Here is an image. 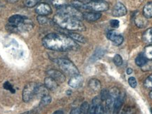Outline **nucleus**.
Returning <instances> with one entry per match:
<instances>
[{
	"instance_id": "obj_1",
	"label": "nucleus",
	"mask_w": 152,
	"mask_h": 114,
	"mask_svg": "<svg viewBox=\"0 0 152 114\" xmlns=\"http://www.w3.org/2000/svg\"><path fill=\"white\" fill-rule=\"evenodd\" d=\"M42 45L45 48L56 52H67L76 50L78 45L68 35L60 33H50L42 39Z\"/></svg>"
},
{
	"instance_id": "obj_2",
	"label": "nucleus",
	"mask_w": 152,
	"mask_h": 114,
	"mask_svg": "<svg viewBox=\"0 0 152 114\" xmlns=\"http://www.w3.org/2000/svg\"><path fill=\"white\" fill-rule=\"evenodd\" d=\"M54 22L60 28L71 31H85L86 27L80 20L57 14L54 16Z\"/></svg>"
},
{
	"instance_id": "obj_3",
	"label": "nucleus",
	"mask_w": 152,
	"mask_h": 114,
	"mask_svg": "<svg viewBox=\"0 0 152 114\" xmlns=\"http://www.w3.org/2000/svg\"><path fill=\"white\" fill-rule=\"evenodd\" d=\"M54 61L64 73L67 74V75L71 76V77L80 74L77 68L70 60L61 58H56V59L54 60Z\"/></svg>"
},
{
	"instance_id": "obj_4",
	"label": "nucleus",
	"mask_w": 152,
	"mask_h": 114,
	"mask_svg": "<svg viewBox=\"0 0 152 114\" xmlns=\"http://www.w3.org/2000/svg\"><path fill=\"white\" fill-rule=\"evenodd\" d=\"M57 14L65 15V16H68L72 18H75L78 19V20H82L83 19V14L73 6H68L65 5L64 7L58 8L57 10Z\"/></svg>"
},
{
	"instance_id": "obj_5",
	"label": "nucleus",
	"mask_w": 152,
	"mask_h": 114,
	"mask_svg": "<svg viewBox=\"0 0 152 114\" xmlns=\"http://www.w3.org/2000/svg\"><path fill=\"white\" fill-rule=\"evenodd\" d=\"M109 8V4L103 0L92 1L85 4V10L91 11L93 12H102V11L108 10Z\"/></svg>"
},
{
	"instance_id": "obj_6",
	"label": "nucleus",
	"mask_w": 152,
	"mask_h": 114,
	"mask_svg": "<svg viewBox=\"0 0 152 114\" xmlns=\"http://www.w3.org/2000/svg\"><path fill=\"white\" fill-rule=\"evenodd\" d=\"M38 85L35 82H30L26 85L23 90V100L25 102H30L37 94Z\"/></svg>"
},
{
	"instance_id": "obj_7",
	"label": "nucleus",
	"mask_w": 152,
	"mask_h": 114,
	"mask_svg": "<svg viewBox=\"0 0 152 114\" xmlns=\"http://www.w3.org/2000/svg\"><path fill=\"white\" fill-rule=\"evenodd\" d=\"M109 94L108 98L106 100V106H105V111L109 112L111 110H113L114 104L115 101L116 99L118 96L120 94V91L117 87H113L109 91Z\"/></svg>"
},
{
	"instance_id": "obj_8",
	"label": "nucleus",
	"mask_w": 152,
	"mask_h": 114,
	"mask_svg": "<svg viewBox=\"0 0 152 114\" xmlns=\"http://www.w3.org/2000/svg\"><path fill=\"white\" fill-rule=\"evenodd\" d=\"M107 38L111 40L114 45L119 46L123 42V37L117 33L115 30H110L107 33Z\"/></svg>"
},
{
	"instance_id": "obj_9",
	"label": "nucleus",
	"mask_w": 152,
	"mask_h": 114,
	"mask_svg": "<svg viewBox=\"0 0 152 114\" xmlns=\"http://www.w3.org/2000/svg\"><path fill=\"white\" fill-rule=\"evenodd\" d=\"M47 74L49 75V77L54 79L56 83H62L66 80V76L64 75V73L57 70L50 69L47 72Z\"/></svg>"
},
{
	"instance_id": "obj_10",
	"label": "nucleus",
	"mask_w": 152,
	"mask_h": 114,
	"mask_svg": "<svg viewBox=\"0 0 152 114\" xmlns=\"http://www.w3.org/2000/svg\"><path fill=\"white\" fill-rule=\"evenodd\" d=\"M52 8L50 7L48 4L47 3H41L37 6L35 8V12L39 15V16H45L49 15L52 13Z\"/></svg>"
},
{
	"instance_id": "obj_11",
	"label": "nucleus",
	"mask_w": 152,
	"mask_h": 114,
	"mask_svg": "<svg viewBox=\"0 0 152 114\" xmlns=\"http://www.w3.org/2000/svg\"><path fill=\"white\" fill-rule=\"evenodd\" d=\"M127 14V9L124 4L122 3L118 2L114 6L113 11H112V15L115 17L123 16Z\"/></svg>"
},
{
	"instance_id": "obj_12",
	"label": "nucleus",
	"mask_w": 152,
	"mask_h": 114,
	"mask_svg": "<svg viewBox=\"0 0 152 114\" xmlns=\"http://www.w3.org/2000/svg\"><path fill=\"white\" fill-rule=\"evenodd\" d=\"M83 81H84V80H83V76L79 74V75L72 76L68 81V85L73 88H78V87L82 86Z\"/></svg>"
},
{
	"instance_id": "obj_13",
	"label": "nucleus",
	"mask_w": 152,
	"mask_h": 114,
	"mask_svg": "<svg viewBox=\"0 0 152 114\" xmlns=\"http://www.w3.org/2000/svg\"><path fill=\"white\" fill-rule=\"evenodd\" d=\"M102 17L101 13L99 12H85L83 14V18L89 22L96 21Z\"/></svg>"
},
{
	"instance_id": "obj_14",
	"label": "nucleus",
	"mask_w": 152,
	"mask_h": 114,
	"mask_svg": "<svg viewBox=\"0 0 152 114\" xmlns=\"http://www.w3.org/2000/svg\"><path fill=\"white\" fill-rule=\"evenodd\" d=\"M124 98H125V94L124 93H120L116 99L115 101V104H114L113 106V112L114 113H118L121 109V108L122 107L123 102H124Z\"/></svg>"
},
{
	"instance_id": "obj_15",
	"label": "nucleus",
	"mask_w": 152,
	"mask_h": 114,
	"mask_svg": "<svg viewBox=\"0 0 152 114\" xmlns=\"http://www.w3.org/2000/svg\"><path fill=\"white\" fill-rule=\"evenodd\" d=\"M45 86L49 90L54 91L57 88V83L50 77H47L45 80Z\"/></svg>"
},
{
	"instance_id": "obj_16",
	"label": "nucleus",
	"mask_w": 152,
	"mask_h": 114,
	"mask_svg": "<svg viewBox=\"0 0 152 114\" xmlns=\"http://www.w3.org/2000/svg\"><path fill=\"white\" fill-rule=\"evenodd\" d=\"M134 23L135 25L139 28H145L147 25V20L145 17L141 15H137L134 18Z\"/></svg>"
},
{
	"instance_id": "obj_17",
	"label": "nucleus",
	"mask_w": 152,
	"mask_h": 114,
	"mask_svg": "<svg viewBox=\"0 0 152 114\" xmlns=\"http://www.w3.org/2000/svg\"><path fill=\"white\" fill-rule=\"evenodd\" d=\"M88 85L91 90H92L94 92L99 91L101 89V83L97 79L92 78L91 79L88 83Z\"/></svg>"
},
{
	"instance_id": "obj_18",
	"label": "nucleus",
	"mask_w": 152,
	"mask_h": 114,
	"mask_svg": "<svg viewBox=\"0 0 152 114\" xmlns=\"http://www.w3.org/2000/svg\"><path fill=\"white\" fill-rule=\"evenodd\" d=\"M143 15L146 18H152V2H149L144 6Z\"/></svg>"
},
{
	"instance_id": "obj_19",
	"label": "nucleus",
	"mask_w": 152,
	"mask_h": 114,
	"mask_svg": "<svg viewBox=\"0 0 152 114\" xmlns=\"http://www.w3.org/2000/svg\"><path fill=\"white\" fill-rule=\"evenodd\" d=\"M68 36L70 37H71L73 40L77 41L80 43H85L86 42V39L85 38L83 37V35H80V34L75 33H73V32H68Z\"/></svg>"
},
{
	"instance_id": "obj_20",
	"label": "nucleus",
	"mask_w": 152,
	"mask_h": 114,
	"mask_svg": "<svg viewBox=\"0 0 152 114\" xmlns=\"http://www.w3.org/2000/svg\"><path fill=\"white\" fill-rule=\"evenodd\" d=\"M147 62V58H146V56H144V53H142V54H139L137 58H135V64L136 65L138 66H140V67H142Z\"/></svg>"
},
{
	"instance_id": "obj_21",
	"label": "nucleus",
	"mask_w": 152,
	"mask_h": 114,
	"mask_svg": "<svg viewBox=\"0 0 152 114\" xmlns=\"http://www.w3.org/2000/svg\"><path fill=\"white\" fill-rule=\"evenodd\" d=\"M143 39L147 43H152V28H149L144 32Z\"/></svg>"
},
{
	"instance_id": "obj_22",
	"label": "nucleus",
	"mask_w": 152,
	"mask_h": 114,
	"mask_svg": "<svg viewBox=\"0 0 152 114\" xmlns=\"http://www.w3.org/2000/svg\"><path fill=\"white\" fill-rule=\"evenodd\" d=\"M51 102H52V97L49 94L45 95L42 97L40 103H39V107H43V106L48 105L51 103Z\"/></svg>"
},
{
	"instance_id": "obj_23",
	"label": "nucleus",
	"mask_w": 152,
	"mask_h": 114,
	"mask_svg": "<svg viewBox=\"0 0 152 114\" xmlns=\"http://www.w3.org/2000/svg\"><path fill=\"white\" fill-rule=\"evenodd\" d=\"M50 1L53 6L57 7L58 9L64 7L67 4V0H50Z\"/></svg>"
},
{
	"instance_id": "obj_24",
	"label": "nucleus",
	"mask_w": 152,
	"mask_h": 114,
	"mask_svg": "<svg viewBox=\"0 0 152 114\" xmlns=\"http://www.w3.org/2000/svg\"><path fill=\"white\" fill-rule=\"evenodd\" d=\"M80 111L81 114H87L89 113L90 111V105L87 102H83L80 108Z\"/></svg>"
},
{
	"instance_id": "obj_25",
	"label": "nucleus",
	"mask_w": 152,
	"mask_h": 114,
	"mask_svg": "<svg viewBox=\"0 0 152 114\" xmlns=\"http://www.w3.org/2000/svg\"><path fill=\"white\" fill-rule=\"evenodd\" d=\"M144 54L147 59L152 60V45H149L145 47Z\"/></svg>"
},
{
	"instance_id": "obj_26",
	"label": "nucleus",
	"mask_w": 152,
	"mask_h": 114,
	"mask_svg": "<svg viewBox=\"0 0 152 114\" xmlns=\"http://www.w3.org/2000/svg\"><path fill=\"white\" fill-rule=\"evenodd\" d=\"M40 1L41 0H25L24 4L28 8H31L37 5Z\"/></svg>"
},
{
	"instance_id": "obj_27",
	"label": "nucleus",
	"mask_w": 152,
	"mask_h": 114,
	"mask_svg": "<svg viewBox=\"0 0 152 114\" xmlns=\"http://www.w3.org/2000/svg\"><path fill=\"white\" fill-rule=\"evenodd\" d=\"M104 52L102 50V49H96V50L95 51L94 55L92 56V58L94 61L97 60V59H99V58H102V57L104 56Z\"/></svg>"
},
{
	"instance_id": "obj_28",
	"label": "nucleus",
	"mask_w": 152,
	"mask_h": 114,
	"mask_svg": "<svg viewBox=\"0 0 152 114\" xmlns=\"http://www.w3.org/2000/svg\"><path fill=\"white\" fill-rule=\"evenodd\" d=\"M113 62L117 66H120L122 65L123 64V58L121 55L115 54L113 57Z\"/></svg>"
},
{
	"instance_id": "obj_29",
	"label": "nucleus",
	"mask_w": 152,
	"mask_h": 114,
	"mask_svg": "<svg viewBox=\"0 0 152 114\" xmlns=\"http://www.w3.org/2000/svg\"><path fill=\"white\" fill-rule=\"evenodd\" d=\"M37 21L39 22V24L41 25H45L49 23V22L50 21L48 18H47L45 16H37Z\"/></svg>"
},
{
	"instance_id": "obj_30",
	"label": "nucleus",
	"mask_w": 152,
	"mask_h": 114,
	"mask_svg": "<svg viewBox=\"0 0 152 114\" xmlns=\"http://www.w3.org/2000/svg\"><path fill=\"white\" fill-rule=\"evenodd\" d=\"M104 112H105V108L104 107L102 103L99 104L95 109L94 114H104Z\"/></svg>"
},
{
	"instance_id": "obj_31",
	"label": "nucleus",
	"mask_w": 152,
	"mask_h": 114,
	"mask_svg": "<svg viewBox=\"0 0 152 114\" xmlns=\"http://www.w3.org/2000/svg\"><path fill=\"white\" fill-rule=\"evenodd\" d=\"M144 84L147 88H152V75L146 78Z\"/></svg>"
},
{
	"instance_id": "obj_32",
	"label": "nucleus",
	"mask_w": 152,
	"mask_h": 114,
	"mask_svg": "<svg viewBox=\"0 0 152 114\" xmlns=\"http://www.w3.org/2000/svg\"><path fill=\"white\" fill-rule=\"evenodd\" d=\"M109 91L107 90H106V89H104V90H102V92H101V94H100V99L103 102V101H106V99L108 98V96H109Z\"/></svg>"
},
{
	"instance_id": "obj_33",
	"label": "nucleus",
	"mask_w": 152,
	"mask_h": 114,
	"mask_svg": "<svg viewBox=\"0 0 152 114\" xmlns=\"http://www.w3.org/2000/svg\"><path fill=\"white\" fill-rule=\"evenodd\" d=\"M142 70L143 71H149L152 70V61H147L146 63L142 67Z\"/></svg>"
},
{
	"instance_id": "obj_34",
	"label": "nucleus",
	"mask_w": 152,
	"mask_h": 114,
	"mask_svg": "<svg viewBox=\"0 0 152 114\" xmlns=\"http://www.w3.org/2000/svg\"><path fill=\"white\" fill-rule=\"evenodd\" d=\"M128 83L130 85V86L132 88H135L137 85V83L136 79L134 78V77H130V78L128 79Z\"/></svg>"
},
{
	"instance_id": "obj_35",
	"label": "nucleus",
	"mask_w": 152,
	"mask_h": 114,
	"mask_svg": "<svg viewBox=\"0 0 152 114\" xmlns=\"http://www.w3.org/2000/svg\"><path fill=\"white\" fill-rule=\"evenodd\" d=\"M4 88L6 89V90L10 91V92H11L12 93H15V92H16L14 89V87H13L12 85H11L9 82H6L4 84Z\"/></svg>"
},
{
	"instance_id": "obj_36",
	"label": "nucleus",
	"mask_w": 152,
	"mask_h": 114,
	"mask_svg": "<svg viewBox=\"0 0 152 114\" xmlns=\"http://www.w3.org/2000/svg\"><path fill=\"white\" fill-rule=\"evenodd\" d=\"M110 25L112 28H118L120 26V22L118 20H115V19H113V20H111L110 21Z\"/></svg>"
},
{
	"instance_id": "obj_37",
	"label": "nucleus",
	"mask_w": 152,
	"mask_h": 114,
	"mask_svg": "<svg viewBox=\"0 0 152 114\" xmlns=\"http://www.w3.org/2000/svg\"><path fill=\"white\" fill-rule=\"evenodd\" d=\"M70 114H81L80 111V109L78 108H75V109H73L71 110V113Z\"/></svg>"
},
{
	"instance_id": "obj_38",
	"label": "nucleus",
	"mask_w": 152,
	"mask_h": 114,
	"mask_svg": "<svg viewBox=\"0 0 152 114\" xmlns=\"http://www.w3.org/2000/svg\"><path fill=\"white\" fill-rule=\"evenodd\" d=\"M78 1H81V2H83V3L86 4V3L90 2V1H99V0H78Z\"/></svg>"
},
{
	"instance_id": "obj_39",
	"label": "nucleus",
	"mask_w": 152,
	"mask_h": 114,
	"mask_svg": "<svg viewBox=\"0 0 152 114\" xmlns=\"http://www.w3.org/2000/svg\"><path fill=\"white\" fill-rule=\"evenodd\" d=\"M132 72H133V71H132V69L131 68H128V69H127V73H128V75H130V74H132Z\"/></svg>"
},
{
	"instance_id": "obj_40",
	"label": "nucleus",
	"mask_w": 152,
	"mask_h": 114,
	"mask_svg": "<svg viewBox=\"0 0 152 114\" xmlns=\"http://www.w3.org/2000/svg\"><path fill=\"white\" fill-rule=\"evenodd\" d=\"M54 114H64V113H63V111H57L56 112H54Z\"/></svg>"
},
{
	"instance_id": "obj_41",
	"label": "nucleus",
	"mask_w": 152,
	"mask_h": 114,
	"mask_svg": "<svg viewBox=\"0 0 152 114\" xmlns=\"http://www.w3.org/2000/svg\"><path fill=\"white\" fill-rule=\"evenodd\" d=\"M7 1H9V2H15V1H17L18 0H7Z\"/></svg>"
},
{
	"instance_id": "obj_42",
	"label": "nucleus",
	"mask_w": 152,
	"mask_h": 114,
	"mask_svg": "<svg viewBox=\"0 0 152 114\" xmlns=\"http://www.w3.org/2000/svg\"><path fill=\"white\" fill-rule=\"evenodd\" d=\"M32 112H33V111H28V112H26V113H23L22 114H31Z\"/></svg>"
},
{
	"instance_id": "obj_43",
	"label": "nucleus",
	"mask_w": 152,
	"mask_h": 114,
	"mask_svg": "<svg viewBox=\"0 0 152 114\" xmlns=\"http://www.w3.org/2000/svg\"><path fill=\"white\" fill-rule=\"evenodd\" d=\"M149 97L151 99H152V90L151 91V92H150V93H149Z\"/></svg>"
}]
</instances>
